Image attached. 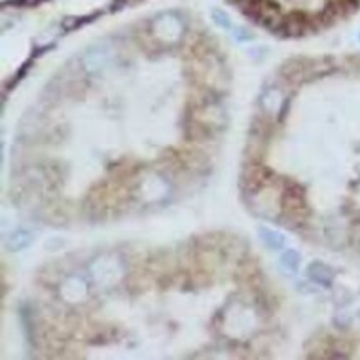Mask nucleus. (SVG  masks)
Segmentation results:
<instances>
[{
  "label": "nucleus",
  "mask_w": 360,
  "mask_h": 360,
  "mask_svg": "<svg viewBox=\"0 0 360 360\" xmlns=\"http://www.w3.org/2000/svg\"><path fill=\"white\" fill-rule=\"evenodd\" d=\"M30 242H32V234L27 231H19L12 234V237L8 240V249L10 251L25 249V247L30 246Z\"/></svg>",
  "instance_id": "obj_4"
},
{
  "label": "nucleus",
  "mask_w": 360,
  "mask_h": 360,
  "mask_svg": "<svg viewBox=\"0 0 360 360\" xmlns=\"http://www.w3.org/2000/svg\"><path fill=\"white\" fill-rule=\"evenodd\" d=\"M212 20L221 29H231V20H229V17L223 10H212Z\"/></svg>",
  "instance_id": "obj_5"
},
{
  "label": "nucleus",
  "mask_w": 360,
  "mask_h": 360,
  "mask_svg": "<svg viewBox=\"0 0 360 360\" xmlns=\"http://www.w3.org/2000/svg\"><path fill=\"white\" fill-rule=\"evenodd\" d=\"M307 274L315 284L324 285V288H329L334 281V271L327 264L324 263H312L309 267H307Z\"/></svg>",
  "instance_id": "obj_1"
},
{
  "label": "nucleus",
  "mask_w": 360,
  "mask_h": 360,
  "mask_svg": "<svg viewBox=\"0 0 360 360\" xmlns=\"http://www.w3.org/2000/svg\"><path fill=\"white\" fill-rule=\"evenodd\" d=\"M279 264L283 267V271L288 272V274H296L299 267H301V254L294 249H288L281 256Z\"/></svg>",
  "instance_id": "obj_3"
},
{
  "label": "nucleus",
  "mask_w": 360,
  "mask_h": 360,
  "mask_svg": "<svg viewBox=\"0 0 360 360\" xmlns=\"http://www.w3.org/2000/svg\"><path fill=\"white\" fill-rule=\"evenodd\" d=\"M259 240L263 241V244L267 247V249L279 251L285 246V237L284 234L274 231V229H269L266 226L259 228Z\"/></svg>",
  "instance_id": "obj_2"
}]
</instances>
